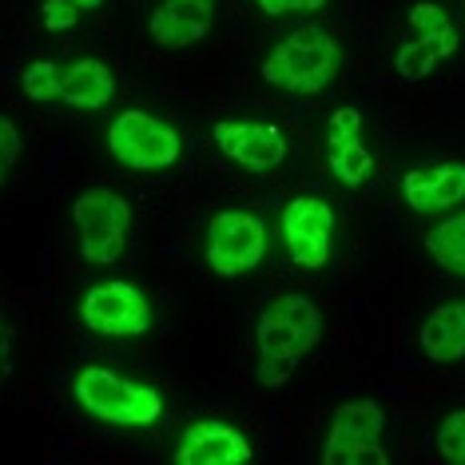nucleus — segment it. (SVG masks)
<instances>
[{
    "mask_svg": "<svg viewBox=\"0 0 465 465\" xmlns=\"http://www.w3.org/2000/svg\"><path fill=\"white\" fill-rule=\"evenodd\" d=\"M319 338H322V311L314 306V299H306L299 291L271 294L262 302V314L255 326L259 386H267V390L287 386L294 378V370L302 366V358L319 346Z\"/></svg>",
    "mask_w": 465,
    "mask_h": 465,
    "instance_id": "f257e3e1",
    "label": "nucleus"
},
{
    "mask_svg": "<svg viewBox=\"0 0 465 465\" xmlns=\"http://www.w3.org/2000/svg\"><path fill=\"white\" fill-rule=\"evenodd\" d=\"M338 72H342V40L322 25H299L267 52L259 76L291 96H319Z\"/></svg>",
    "mask_w": 465,
    "mask_h": 465,
    "instance_id": "f03ea898",
    "label": "nucleus"
},
{
    "mask_svg": "<svg viewBox=\"0 0 465 465\" xmlns=\"http://www.w3.org/2000/svg\"><path fill=\"white\" fill-rule=\"evenodd\" d=\"M72 398L88 418L104 426H128L147 430L163 418V398L155 386L124 378L108 366H80L72 378Z\"/></svg>",
    "mask_w": 465,
    "mask_h": 465,
    "instance_id": "7ed1b4c3",
    "label": "nucleus"
},
{
    "mask_svg": "<svg viewBox=\"0 0 465 465\" xmlns=\"http://www.w3.org/2000/svg\"><path fill=\"white\" fill-rule=\"evenodd\" d=\"M20 88L28 100L36 104H72V108H88L100 112L108 108L115 96V76L104 60H33L20 72Z\"/></svg>",
    "mask_w": 465,
    "mask_h": 465,
    "instance_id": "20e7f679",
    "label": "nucleus"
},
{
    "mask_svg": "<svg viewBox=\"0 0 465 465\" xmlns=\"http://www.w3.org/2000/svg\"><path fill=\"white\" fill-rule=\"evenodd\" d=\"M72 223H76L80 255L92 267H112L128 251L132 235V203L112 187H88L72 199Z\"/></svg>",
    "mask_w": 465,
    "mask_h": 465,
    "instance_id": "39448f33",
    "label": "nucleus"
},
{
    "mask_svg": "<svg viewBox=\"0 0 465 465\" xmlns=\"http://www.w3.org/2000/svg\"><path fill=\"white\" fill-rule=\"evenodd\" d=\"M267 219L251 207H227L219 215H211V223L203 231V255L211 262V271L223 279H239V274L255 271L262 255H267Z\"/></svg>",
    "mask_w": 465,
    "mask_h": 465,
    "instance_id": "423d86ee",
    "label": "nucleus"
},
{
    "mask_svg": "<svg viewBox=\"0 0 465 465\" xmlns=\"http://www.w3.org/2000/svg\"><path fill=\"white\" fill-rule=\"evenodd\" d=\"M108 152L132 172H163L183 155V135L160 115L143 108H124L108 128Z\"/></svg>",
    "mask_w": 465,
    "mask_h": 465,
    "instance_id": "0eeeda50",
    "label": "nucleus"
},
{
    "mask_svg": "<svg viewBox=\"0 0 465 465\" xmlns=\"http://www.w3.org/2000/svg\"><path fill=\"white\" fill-rule=\"evenodd\" d=\"M458 52V28L438 0H418L406 13V40L394 48V68L401 80H426L446 56Z\"/></svg>",
    "mask_w": 465,
    "mask_h": 465,
    "instance_id": "6e6552de",
    "label": "nucleus"
},
{
    "mask_svg": "<svg viewBox=\"0 0 465 465\" xmlns=\"http://www.w3.org/2000/svg\"><path fill=\"white\" fill-rule=\"evenodd\" d=\"M386 430V414L374 398H351L334 410L322 441L326 465H386L390 453L378 446Z\"/></svg>",
    "mask_w": 465,
    "mask_h": 465,
    "instance_id": "1a4fd4ad",
    "label": "nucleus"
},
{
    "mask_svg": "<svg viewBox=\"0 0 465 465\" xmlns=\"http://www.w3.org/2000/svg\"><path fill=\"white\" fill-rule=\"evenodd\" d=\"M80 322L88 326L92 334H104V338H143L152 331L155 314H152L147 294L135 287V282L108 279V282H96V287L84 291Z\"/></svg>",
    "mask_w": 465,
    "mask_h": 465,
    "instance_id": "9d476101",
    "label": "nucleus"
},
{
    "mask_svg": "<svg viewBox=\"0 0 465 465\" xmlns=\"http://www.w3.org/2000/svg\"><path fill=\"white\" fill-rule=\"evenodd\" d=\"M334 242V207L322 195H294L282 207V247L287 259L302 271H322L331 262Z\"/></svg>",
    "mask_w": 465,
    "mask_h": 465,
    "instance_id": "9b49d317",
    "label": "nucleus"
},
{
    "mask_svg": "<svg viewBox=\"0 0 465 465\" xmlns=\"http://www.w3.org/2000/svg\"><path fill=\"white\" fill-rule=\"evenodd\" d=\"M211 135H215L219 152H223L231 163L247 167V172H259V175L282 167L291 155L287 132L271 120H219L215 128H211Z\"/></svg>",
    "mask_w": 465,
    "mask_h": 465,
    "instance_id": "f8f14e48",
    "label": "nucleus"
},
{
    "mask_svg": "<svg viewBox=\"0 0 465 465\" xmlns=\"http://www.w3.org/2000/svg\"><path fill=\"white\" fill-rule=\"evenodd\" d=\"M326 167L342 187H358L370 183L374 175V152L362 143V108L358 104H342V108L331 112V124H326Z\"/></svg>",
    "mask_w": 465,
    "mask_h": 465,
    "instance_id": "ddd939ff",
    "label": "nucleus"
},
{
    "mask_svg": "<svg viewBox=\"0 0 465 465\" xmlns=\"http://www.w3.org/2000/svg\"><path fill=\"white\" fill-rule=\"evenodd\" d=\"M175 465H242L251 461L247 433L219 418H195L175 441Z\"/></svg>",
    "mask_w": 465,
    "mask_h": 465,
    "instance_id": "4468645a",
    "label": "nucleus"
},
{
    "mask_svg": "<svg viewBox=\"0 0 465 465\" xmlns=\"http://www.w3.org/2000/svg\"><path fill=\"white\" fill-rule=\"evenodd\" d=\"M401 199L414 215H441L465 203V163L446 160L430 167H410L401 175Z\"/></svg>",
    "mask_w": 465,
    "mask_h": 465,
    "instance_id": "2eb2a0df",
    "label": "nucleus"
},
{
    "mask_svg": "<svg viewBox=\"0 0 465 465\" xmlns=\"http://www.w3.org/2000/svg\"><path fill=\"white\" fill-rule=\"evenodd\" d=\"M215 25V0H160L147 20V36L163 48H192Z\"/></svg>",
    "mask_w": 465,
    "mask_h": 465,
    "instance_id": "dca6fc26",
    "label": "nucleus"
},
{
    "mask_svg": "<svg viewBox=\"0 0 465 465\" xmlns=\"http://www.w3.org/2000/svg\"><path fill=\"white\" fill-rule=\"evenodd\" d=\"M418 342L430 362H458V358H465V299L433 306L418 331Z\"/></svg>",
    "mask_w": 465,
    "mask_h": 465,
    "instance_id": "f3484780",
    "label": "nucleus"
},
{
    "mask_svg": "<svg viewBox=\"0 0 465 465\" xmlns=\"http://www.w3.org/2000/svg\"><path fill=\"white\" fill-rule=\"evenodd\" d=\"M426 251L430 259L438 262L441 271L458 274V279H465V211H458V215H446L438 219L430 231H426Z\"/></svg>",
    "mask_w": 465,
    "mask_h": 465,
    "instance_id": "a211bd4d",
    "label": "nucleus"
},
{
    "mask_svg": "<svg viewBox=\"0 0 465 465\" xmlns=\"http://www.w3.org/2000/svg\"><path fill=\"white\" fill-rule=\"evenodd\" d=\"M433 446L438 453L453 465H465V410H453L438 421V430H433Z\"/></svg>",
    "mask_w": 465,
    "mask_h": 465,
    "instance_id": "6ab92c4d",
    "label": "nucleus"
},
{
    "mask_svg": "<svg viewBox=\"0 0 465 465\" xmlns=\"http://www.w3.org/2000/svg\"><path fill=\"white\" fill-rule=\"evenodd\" d=\"M20 152H25V140H20V128L8 115H0V187H5V175L20 163Z\"/></svg>",
    "mask_w": 465,
    "mask_h": 465,
    "instance_id": "aec40b11",
    "label": "nucleus"
},
{
    "mask_svg": "<svg viewBox=\"0 0 465 465\" xmlns=\"http://www.w3.org/2000/svg\"><path fill=\"white\" fill-rule=\"evenodd\" d=\"M40 20H45L48 33H68V28H76L80 8L72 0H45L40 5Z\"/></svg>",
    "mask_w": 465,
    "mask_h": 465,
    "instance_id": "412c9836",
    "label": "nucleus"
},
{
    "mask_svg": "<svg viewBox=\"0 0 465 465\" xmlns=\"http://www.w3.org/2000/svg\"><path fill=\"white\" fill-rule=\"evenodd\" d=\"M331 0H255L259 13L267 16H291V13H322Z\"/></svg>",
    "mask_w": 465,
    "mask_h": 465,
    "instance_id": "4be33fe9",
    "label": "nucleus"
},
{
    "mask_svg": "<svg viewBox=\"0 0 465 465\" xmlns=\"http://www.w3.org/2000/svg\"><path fill=\"white\" fill-rule=\"evenodd\" d=\"M72 5H76V8H80V13H92V8H100V5H104V0H72Z\"/></svg>",
    "mask_w": 465,
    "mask_h": 465,
    "instance_id": "5701e85b",
    "label": "nucleus"
}]
</instances>
